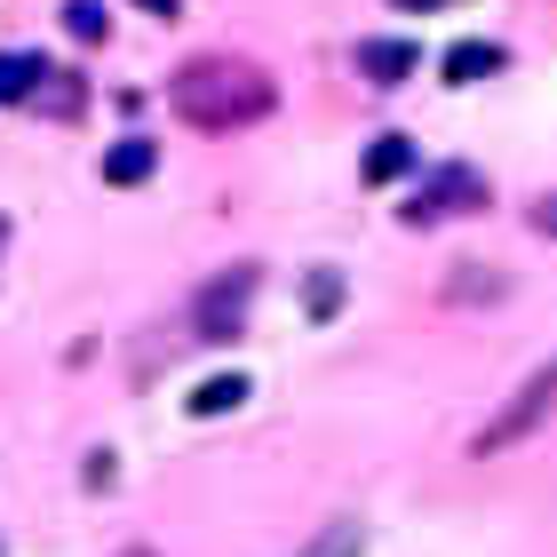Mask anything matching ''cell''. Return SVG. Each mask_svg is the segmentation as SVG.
<instances>
[{"label": "cell", "instance_id": "obj_3", "mask_svg": "<svg viewBox=\"0 0 557 557\" xmlns=\"http://www.w3.org/2000/svg\"><path fill=\"white\" fill-rule=\"evenodd\" d=\"M256 263H232V271H215L208 287H199L191 302V335H208V343H232L239 326H247V302H256Z\"/></svg>", "mask_w": 557, "mask_h": 557}, {"label": "cell", "instance_id": "obj_5", "mask_svg": "<svg viewBox=\"0 0 557 557\" xmlns=\"http://www.w3.org/2000/svg\"><path fill=\"white\" fill-rule=\"evenodd\" d=\"M414 57H422V48H407V40H367L359 48V64H367V81H407V72H414Z\"/></svg>", "mask_w": 557, "mask_h": 557}, {"label": "cell", "instance_id": "obj_6", "mask_svg": "<svg viewBox=\"0 0 557 557\" xmlns=\"http://www.w3.org/2000/svg\"><path fill=\"white\" fill-rule=\"evenodd\" d=\"M502 72V48L494 40H454L446 48V81H494Z\"/></svg>", "mask_w": 557, "mask_h": 557}, {"label": "cell", "instance_id": "obj_15", "mask_svg": "<svg viewBox=\"0 0 557 557\" xmlns=\"http://www.w3.org/2000/svg\"><path fill=\"white\" fill-rule=\"evenodd\" d=\"M136 9H144V16H175L184 0H136Z\"/></svg>", "mask_w": 557, "mask_h": 557}, {"label": "cell", "instance_id": "obj_13", "mask_svg": "<svg viewBox=\"0 0 557 557\" xmlns=\"http://www.w3.org/2000/svg\"><path fill=\"white\" fill-rule=\"evenodd\" d=\"M64 33H72V40H104V9H96V0H72V9H64Z\"/></svg>", "mask_w": 557, "mask_h": 557}, {"label": "cell", "instance_id": "obj_16", "mask_svg": "<svg viewBox=\"0 0 557 557\" xmlns=\"http://www.w3.org/2000/svg\"><path fill=\"white\" fill-rule=\"evenodd\" d=\"M398 9H414V16H430V9H446V0H398Z\"/></svg>", "mask_w": 557, "mask_h": 557}, {"label": "cell", "instance_id": "obj_9", "mask_svg": "<svg viewBox=\"0 0 557 557\" xmlns=\"http://www.w3.org/2000/svg\"><path fill=\"white\" fill-rule=\"evenodd\" d=\"M40 57H33V48H9V57H0V104H24V96H33L40 88Z\"/></svg>", "mask_w": 557, "mask_h": 557}, {"label": "cell", "instance_id": "obj_10", "mask_svg": "<svg viewBox=\"0 0 557 557\" xmlns=\"http://www.w3.org/2000/svg\"><path fill=\"white\" fill-rule=\"evenodd\" d=\"M430 208H486V191H478V175H470V168H446V175H438V199H422L414 223H422Z\"/></svg>", "mask_w": 557, "mask_h": 557}, {"label": "cell", "instance_id": "obj_8", "mask_svg": "<svg viewBox=\"0 0 557 557\" xmlns=\"http://www.w3.org/2000/svg\"><path fill=\"white\" fill-rule=\"evenodd\" d=\"M151 168H160V151H151L144 136H128V144H112V151H104V184H144Z\"/></svg>", "mask_w": 557, "mask_h": 557}, {"label": "cell", "instance_id": "obj_11", "mask_svg": "<svg viewBox=\"0 0 557 557\" xmlns=\"http://www.w3.org/2000/svg\"><path fill=\"white\" fill-rule=\"evenodd\" d=\"M302 302H311V319H335V302H343V278H335V271H311V278H302Z\"/></svg>", "mask_w": 557, "mask_h": 557}, {"label": "cell", "instance_id": "obj_2", "mask_svg": "<svg viewBox=\"0 0 557 557\" xmlns=\"http://www.w3.org/2000/svg\"><path fill=\"white\" fill-rule=\"evenodd\" d=\"M549 414H557V359L525 374V383H518V398H510V407H502V414H494L486 430H478V454H502V446L534 438V430H542Z\"/></svg>", "mask_w": 557, "mask_h": 557}, {"label": "cell", "instance_id": "obj_12", "mask_svg": "<svg viewBox=\"0 0 557 557\" xmlns=\"http://www.w3.org/2000/svg\"><path fill=\"white\" fill-rule=\"evenodd\" d=\"M302 557H359V525H350V518H343V525H326V534L302 549Z\"/></svg>", "mask_w": 557, "mask_h": 557}, {"label": "cell", "instance_id": "obj_17", "mask_svg": "<svg viewBox=\"0 0 557 557\" xmlns=\"http://www.w3.org/2000/svg\"><path fill=\"white\" fill-rule=\"evenodd\" d=\"M128 557H151V549H128Z\"/></svg>", "mask_w": 557, "mask_h": 557}, {"label": "cell", "instance_id": "obj_1", "mask_svg": "<svg viewBox=\"0 0 557 557\" xmlns=\"http://www.w3.org/2000/svg\"><path fill=\"white\" fill-rule=\"evenodd\" d=\"M168 96H175V112H184L191 128H247V120L271 112L278 88L247 57H223V48H215V57H191L184 72H175Z\"/></svg>", "mask_w": 557, "mask_h": 557}, {"label": "cell", "instance_id": "obj_14", "mask_svg": "<svg viewBox=\"0 0 557 557\" xmlns=\"http://www.w3.org/2000/svg\"><path fill=\"white\" fill-rule=\"evenodd\" d=\"M534 232H549V239H557V191H549V199H534Z\"/></svg>", "mask_w": 557, "mask_h": 557}, {"label": "cell", "instance_id": "obj_7", "mask_svg": "<svg viewBox=\"0 0 557 557\" xmlns=\"http://www.w3.org/2000/svg\"><path fill=\"white\" fill-rule=\"evenodd\" d=\"M184 407L208 422V414H232V407H247V374H208V383H199Z\"/></svg>", "mask_w": 557, "mask_h": 557}, {"label": "cell", "instance_id": "obj_4", "mask_svg": "<svg viewBox=\"0 0 557 557\" xmlns=\"http://www.w3.org/2000/svg\"><path fill=\"white\" fill-rule=\"evenodd\" d=\"M407 168H414V144H407V136H374V144H367V160H359L367 184H398Z\"/></svg>", "mask_w": 557, "mask_h": 557}, {"label": "cell", "instance_id": "obj_18", "mask_svg": "<svg viewBox=\"0 0 557 557\" xmlns=\"http://www.w3.org/2000/svg\"><path fill=\"white\" fill-rule=\"evenodd\" d=\"M0 239H9V223H0Z\"/></svg>", "mask_w": 557, "mask_h": 557}]
</instances>
